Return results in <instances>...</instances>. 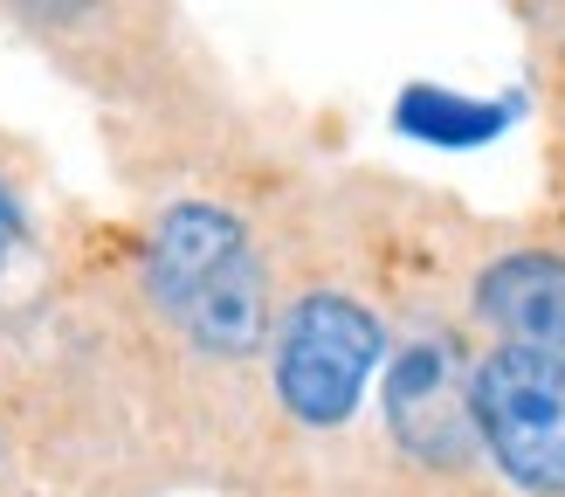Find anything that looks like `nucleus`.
I'll return each mask as SVG.
<instances>
[{
  "instance_id": "1",
  "label": "nucleus",
  "mask_w": 565,
  "mask_h": 497,
  "mask_svg": "<svg viewBox=\"0 0 565 497\" xmlns=\"http://www.w3.org/2000/svg\"><path fill=\"white\" fill-rule=\"evenodd\" d=\"M146 290L214 359H248L269 339V269L228 208H166L146 248Z\"/></svg>"
},
{
  "instance_id": "2",
  "label": "nucleus",
  "mask_w": 565,
  "mask_h": 497,
  "mask_svg": "<svg viewBox=\"0 0 565 497\" xmlns=\"http://www.w3.org/2000/svg\"><path fill=\"white\" fill-rule=\"evenodd\" d=\"M469 422L490 463L531 497H565V359L490 346L469 373Z\"/></svg>"
},
{
  "instance_id": "3",
  "label": "nucleus",
  "mask_w": 565,
  "mask_h": 497,
  "mask_svg": "<svg viewBox=\"0 0 565 497\" xmlns=\"http://www.w3.org/2000/svg\"><path fill=\"white\" fill-rule=\"evenodd\" d=\"M276 394L303 429H338L380 373L386 331L345 290H303L276 325Z\"/></svg>"
},
{
  "instance_id": "4",
  "label": "nucleus",
  "mask_w": 565,
  "mask_h": 497,
  "mask_svg": "<svg viewBox=\"0 0 565 497\" xmlns=\"http://www.w3.org/2000/svg\"><path fill=\"white\" fill-rule=\"evenodd\" d=\"M386 422L420 463L456 469L476 450V422H469V373L448 339H420L393 359L386 373Z\"/></svg>"
},
{
  "instance_id": "5",
  "label": "nucleus",
  "mask_w": 565,
  "mask_h": 497,
  "mask_svg": "<svg viewBox=\"0 0 565 497\" xmlns=\"http://www.w3.org/2000/svg\"><path fill=\"white\" fill-rule=\"evenodd\" d=\"M476 311L483 325L503 331V346H531V352H558L565 359V263L558 256H503L476 276Z\"/></svg>"
},
{
  "instance_id": "6",
  "label": "nucleus",
  "mask_w": 565,
  "mask_h": 497,
  "mask_svg": "<svg viewBox=\"0 0 565 497\" xmlns=\"http://www.w3.org/2000/svg\"><path fill=\"white\" fill-rule=\"evenodd\" d=\"M511 110L518 104H476V97H456V91H435V83H414L393 118H401V131L435 138V146H483V138H497L511 125Z\"/></svg>"
},
{
  "instance_id": "7",
  "label": "nucleus",
  "mask_w": 565,
  "mask_h": 497,
  "mask_svg": "<svg viewBox=\"0 0 565 497\" xmlns=\"http://www.w3.org/2000/svg\"><path fill=\"white\" fill-rule=\"evenodd\" d=\"M28 242V221H21V201L8 193V180H0V269L14 263V248Z\"/></svg>"
}]
</instances>
